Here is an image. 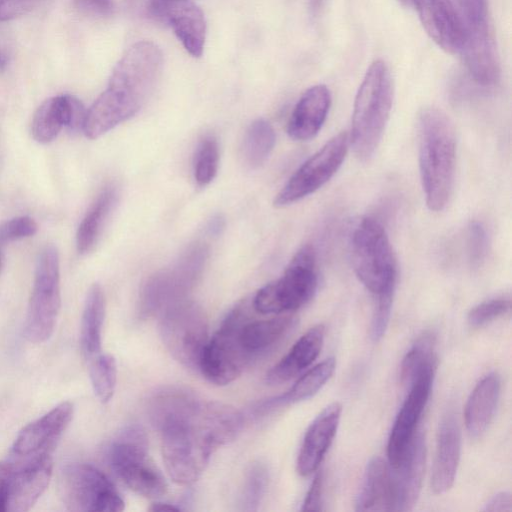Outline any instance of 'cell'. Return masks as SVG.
Returning <instances> with one entry per match:
<instances>
[{"mask_svg": "<svg viewBox=\"0 0 512 512\" xmlns=\"http://www.w3.org/2000/svg\"><path fill=\"white\" fill-rule=\"evenodd\" d=\"M163 55L149 41L133 44L116 64L106 90L86 111L83 133L97 139L133 117L152 94L160 77Z\"/></svg>", "mask_w": 512, "mask_h": 512, "instance_id": "cell-1", "label": "cell"}, {"mask_svg": "<svg viewBox=\"0 0 512 512\" xmlns=\"http://www.w3.org/2000/svg\"><path fill=\"white\" fill-rule=\"evenodd\" d=\"M457 141L453 123L435 107L418 116V161L425 202L429 210L442 211L453 192Z\"/></svg>", "mask_w": 512, "mask_h": 512, "instance_id": "cell-2", "label": "cell"}, {"mask_svg": "<svg viewBox=\"0 0 512 512\" xmlns=\"http://www.w3.org/2000/svg\"><path fill=\"white\" fill-rule=\"evenodd\" d=\"M393 103V82L390 70L382 60L367 69L357 91L349 136L356 158L369 162L383 137Z\"/></svg>", "mask_w": 512, "mask_h": 512, "instance_id": "cell-3", "label": "cell"}, {"mask_svg": "<svg viewBox=\"0 0 512 512\" xmlns=\"http://www.w3.org/2000/svg\"><path fill=\"white\" fill-rule=\"evenodd\" d=\"M462 29L460 53L469 75L478 85H495L501 74L499 54L487 0H455Z\"/></svg>", "mask_w": 512, "mask_h": 512, "instance_id": "cell-4", "label": "cell"}, {"mask_svg": "<svg viewBox=\"0 0 512 512\" xmlns=\"http://www.w3.org/2000/svg\"><path fill=\"white\" fill-rule=\"evenodd\" d=\"M350 252L354 272L374 296L395 290L397 261L388 234L372 217L362 218L350 236Z\"/></svg>", "mask_w": 512, "mask_h": 512, "instance_id": "cell-5", "label": "cell"}, {"mask_svg": "<svg viewBox=\"0 0 512 512\" xmlns=\"http://www.w3.org/2000/svg\"><path fill=\"white\" fill-rule=\"evenodd\" d=\"M110 466L117 477L135 493L159 498L167 492V482L148 454L145 431L138 425L125 427L108 450Z\"/></svg>", "mask_w": 512, "mask_h": 512, "instance_id": "cell-6", "label": "cell"}, {"mask_svg": "<svg viewBox=\"0 0 512 512\" xmlns=\"http://www.w3.org/2000/svg\"><path fill=\"white\" fill-rule=\"evenodd\" d=\"M317 287L315 251L305 245L295 253L280 278L257 291L252 305L262 315L292 312L308 303Z\"/></svg>", "mask_w": 512, "mask_h": 512, "instance_id": "cell-7", "label": "cell"}, {"mask_svg": "<svg viewBox=\"0 0 512 512\" xmlns=\"http://www.w3.org/2000/svg\"><path fill=\"white\" fill-rule=\"evenodd\" d=\"M193 413L186 419L169 423L158 430L167 474L182 486L198 480L216 450L191 421Z\"/></svg>", "mask_w": 512, "mask_h": 512, "instance_id": "cell-8", "label": "cell"}, {"mask_svg": "<svg viewBox=\"0 0 512 512\" xmlns=\"http://www.w3.org/2000/svg\"><path fill=\"white\" fill-rule=\"evenodd\" d=\"M207 254L205 244L194 243L173 267L151 275L141 288V315H160L169 306L186 299L203 270Z\"/></svg>", "mask_w": 512, "mask_h": 512, "instance_id": "cell-9", "label": "cell"}, {"mask_svg": "<svg viewBox=\"0 0 512 512\" xmlns=\"http://www.w3.org/2000/svg\"><path fill=\"white\" fill-rule=\"evenodd\" d=\"M159 316V331L166 349L184 367L199 370L209 340L207 317L202 308L186 298Z\"/></svg>", "mask_w": 512, "mask_h": 512, "instance_id": "cell-10", "label": "cell"}, {"mask_svg": "<svg viewBox=\"0 0 512 512\" xmlns=\"http://www.w3.org/2000/svg\"><path fill=\"white\" fill-rule=\"evenodd\" d=\"M61 306L60 262L55 246H45L38 255L29 301L25 335L33 343L52 335Z\"/></svg>", "mask_w": 512, "mask_h": 512, "instance_id": "cell-11", "label": "cell"}, {"mask_svg": "<svg viewBox=\"0 0 512 512\" xmlns=\"http://www.w3.org/2000/svg\"><path fill=\"white\" fill-rule=\"evenodd\" d=\"M250 302L244 299L237 303L204 348L199 371L216 385L233 382L252 362L238 339V327Z\"/></svg>", "mask_w": 512, "mask_h": 512, "instance_id": "cell-12", "label": "cell"}, {"mask_svg": "<svg viewBox=\"0 0 512 512\" xmlns=\"http://www.w3.org/2000/svg\"><path fill=\"white\" fill-rule=\"evenodd\" d=\"M59 493L70 511L120 512L124 501L104 473L92 465L73 463L62 470Z\"/></svg>", "mask_w": 512, "mask_h": 512, "instance_id": "cell-13", "label": "cell"}, {"mask_svg": "<svg viewBox=\"0 0 512 512\" xmlns=\"http://www.w3.org/2000/svg\"><path fill=\"white\" fill-rule=\"evenodd\" d=\"M348 147L346 132L333 136L293 173L276 195L274 206L291 205L324 186L341 167Z\"/></svg>", "mask_w": 512, "mask_h": 512, "instance_id": "cell-14", "label": "cell"}, {"mask_svg": "<svg viewBox=\"0 0 512 512\" xmlns=\"http://www.w3.org/2000/svg\"><path fill=\"white\" fill-rule=\"evenodd\" d=\"M145 11L155 20L170 25L193 57L202 55L206 22L202 10L192 0H145Z\"/></svg>", "mask_w": 512, "mask_h": 512, "instance_id": "cell-15", "label": "cell"}, {"mask_svg": "<svg viewBox=\"0 0 512 512\" xmlns=\"http://www.w3.org/2000/svg\"><path fill=\"white\" fill-rule=\"evenodd\" d=\"M434 368L420 373L410 384V391L395 419L388 445V464H399L417 432V425L429 399L434 378Z\"/></svg>", "mask_w": 512, "mask_h": 512, "instance_id": "cell-16", "label": "cell"}, {"mask_svg": "<svg viewBox=\"0 0 512 512\" xmlns=\"http://www.w3.org/2000/svg\"><path fill=\"white\" fill-rule=\"evenodd\" d=\"M73 415V405L66 401L47 414L24 427L12 447L17 460L51 454L56 441L68 426Z\"/></svg>", "mask_w": 512, "mask_h": 512, "instance_id": "cell-17", "label": "cell"}, {"mask_svg": "<svg viewBox=\"0 0 512 512\" xmlns=\"http://www.w3.org/2000/svg\"><path fill=\"white\" fill-rule=\"evenodd\" d=\"M86 110L79 99L64 94L46 99L34 113L31 134L41 144L53 141L63 128L71 132L83 129Z\"/></svg>", "mask_w": 512, "mask_h": 512, "instance_id": "cell-18", "label": "cell"}, {"mask_svg": "<svg viewBox=\"0 0 512 512\" xmlns=\"http://www.w3.org/2000/svg\"><path fill=\"white\" fill-rule=\"evenodd\" d=\"M426 460L425 437L416 432L399 464L390 465L393 511H408L415 505L421 491Z\"/></svg>", "mask_w": 512, "mask_h": 512, "instance_id": "cell-19", "label": "cell"}, {"mask_svg": "<svg viewBox=\"0 0 512 512\" xmlns=\"http://www.w3.org/2000/svg\"><path fill=\"white\" fill-rule=\"evenodd\" d=\"M52 468L51 454L17 460L13 463L7 511H28L46 489Z\"/></svg>", "mask_w": 512, "mask_h": 512, "instance_id": "cell-20", "label": "cell"}, {"mask_svg": "<svg viewBox=\"0 0 512 512\" xmlns=\"http://www.w3.org/2000/svg\"><path fill=\"white\" fill-rule=\"evenodd\" d=\"M417 11L428 36L445 52L458 53L462 29L451 0H409Z\"/></svg>", "mask_w": 512, "mask_h": 512, "instance_id": "cell-21", "label": "cell"}, {"mask_svg": "<svg viewBox=\"0 0 512 512\" xmlns=\"http://www.w3.org/2000/svg\"><path fill=\"white\" fill-rule=\"evenodd\" d=\"M342 407L334 402L325 407L308 427L297 457V472L308 476L320 466L340 422Z\"/></svg>", "mask_w": 512, "mask_h": 512, "instance_id": "cell-22", "label": "cell"}, {"mask_svg": "<svg viewBox=\"0 0 512 512\" xmlns=\"http://www.w3.org/2000/svg\"><path fill=\"white\" fill-rule=\"evenodd\" d=\"M461 453V432L455 414L447 412L437 431L431 487L435 494L447 492L454 483Z\"/></svg>", "mask_w": 512, "mask_h": 512, "instance_id": "cell-23", "label": "cell"}, {"mask_svg": "<svg viewBox=\"0 0 512 512\" xmlns=\"http://www.w3.org/2000/svg\"><path fill=\"white\" fill-rule=\"evenodd\" d=\"M252 302L244 314L239 327L238 339L251 361L270 351L295 324L290 315L269 319H252Z\"/></svg>", "mask_w": 512, "mask_h": 512, "instance_id": "cell-24", "label": "cell"}, {"mask_svg": "<svg viewBox=\"0 0 512 512\" xmlns=\"http://www.w3.org/2000/svg\"><path fill=\"white\" fill-rule=\"evenodd\" d=\"M331 105L329 89L318 84L307 89L290 116L287 133L293 140L306 141L321 130Z\"/></svg>", "mask_w": 512, "mask_h": 512, "instance_id": "cell-25", "label": "cell"}, {"mask_svg": "<svg viewBox=\"0 0 512 512\" xmlns=\"http://www.w3.org/2000/svg\"><path fill=\"white\" fill-rule=\"evenodd\" d=\"M324 335L325 328L321 324L304 333L288 353L267 372V383L271 385L281 384L309 367L322 349Z\"/></svg>", "mask_w": 512, "mask_h": 512, "instance_id": "cell-26", "label": "cell"}, {"mask_svg": "<svg viewBox=\"0 0 512 512\" xmlns=\"http://www.w3.org/2000/svg\"><path fill=\"white\" fill-rule=\"evenodd\" d=\"M500 388V377L490 373L471 392L465 405L464 421L472 438H479L490 425L499 401Z\"/></svg>", "mask_w": 512, "mask_h": 512, "instance_id": "cell-27", "label": "cell"}, {"mask_svg": "<svg viewBox=\"0 0 512 512\" xmlns=\"http://www.w3.org/2000/svg\"><path fill=\"white\" fill-rule=\"evenodd\" d=\"M355 509L357 511H393L390 466L382 458L374 457L367 463Z\"/></svg>", "mask_w": 512, "mask_h": 512, "instance_id": "cell-28", "label": "cell"}, {"mask_svg": "<svg viewBox=\"0 0 512 512\" xmlns=\"http://www.w3.org/2000/svg\"><path fill=\"white\" fill-rule=\"evenodd\" d=\"M105 297L101 286L93 284L87 293L80 325V346L88 362L101 354Z\"/></svg>", "mask_w": 512, "mask_h": 512, "instance_id": "cell-29", "label": "cell"}, {"mask_svg": "<svg viewBox=\"0 0 512 512\" xmlns=\"http://www.w3.org/2000/svg\"><path fill=\"white\" fill-rule=\"evenodd\" d=\"M335 365L333 357L325 359L304 373L285 393L262 402L256 407V413L265 414L280 406L313 397L330 379L335 370Z\"/></svg>", "mask_w": 512, "mask_h": 512, "instance_id": "cell-30", "label": "cell"}, {"mask_svg": "<svg viewBox=\"0 0 512 512\" xmlns=\"http://www.w3.org/2000/svg\"><path fill=\"white\" fill-rule=\"evenodd\" d=\"M117 196L115 186L105 187L86 212L76 233V247L80 254H87L94 249L116 204Z\"/></svg>", "mask_w": 512, "mask_h": 512, "instance_id": "cell-31", "label": "cell"}, {"mask_svg": "<svg viewBox=\"0 0 512 512\" xmlns=\"http://www.w3.org/2000/svg\"><path fill=\"white\" fill-rule=\"evenodd\" d=\"M275 131L265 119L254 120L247 128L241 145V158L250 168H258L268 159L275 145Z\"/></svg>", "mask_w": 512, "mask_h": 512, "instance_id": "cell-32", "label": "cell"}, {"mask_svg": "<svg viewBox=\"0 0 512 512\" xmlns=\"http://www.w3.org/2000/svg\"><path fill=\"white\" fill-rule=\"evenodd\" d=\"M435 339L429 333H423L405 355L401 364V380L404 384L411 382L423 371L435 369Z\"/></svg>", "mask_w": 512, "mask_h": 512, "instance_id": "cell-33", "label": "cell"}, {"mask_svg": "<svg viewBox=\"0 0 512 512\" xmlns=\"http://www.w3.org/2000/svg\"><path fill=\"white\" fill-rule=\"evenodd\" d=\"M87 363L93 391L100 402L107 403L112 398L116 386L115 359L109 354L101 353Z\"/></svg>", "mask_w": 512, "mask_h": 512, "instance_id": "cell-34", "label": "cell"}, {"mask_svg": "<svg viewBox=\"0 0 512 512\" xmlns=\"http://www.w3.org/2000/svg\"><path fill=\"white\" fill-rule=\"evenodd\" d=\"M219 165V146L214 135L203 136L194 156V178L199 186L208 185L216 176Z\"/></svg>", "mask_w": 512, "mask_h": 512, "instance_id": "cell-35", "label": "cell"}, {"mask_svg": "<svg viewBox=\"0 0 512 512\" xmlns=\"http://www.w3.org/2000/svg\"><path fill=\"white\" fill-rule=\"evenodd\" d=\"M268 483V471L264 464L254 463L248 469L240 496L241 509L257 511Z\"/></svg>", "mask_w": 512, "mask_h": 512, "instance_id": "cell-36", "label": "cell"}, {"mask_svg": "<svg viewBox=\"0 0 512 512\" xmlns=\"http://www.w3.org/2000/svg\"><path fill=\"white\" fill-rule=\"evenodd\" d=\"M510 310V296L494 297L473 307L468 313L467 321L471 327H479L509 313Z\"/></svg>", "mask_w": 512, "mask_h": 512, "instance_id": "cell-37", "label": "cell"}, {"mask_svg": "<svg viewBox=\"0 0 512 512\" xmlns=\"http://www.w3.org/2000/svg\"><path fill=\"white\" fill-rule=\"evenodd\" d=\"M466 243L469 263L472 267H479L486 260L490 244L488 232L481 222H470Z\"/></svg>", "mask_w": 512, "mask_h": 512, "instance_id": "cell-38", "label": "cell"}, {"mask_svg": "<svg viewBox=\"0 0 512 512\" xmlns=\"http://www.w3.org/2000/svg\"><path fill=\"white\" fill-rule=\"evenodd\" d=\"M395 290L382 292L375 297V306L370 326L373 341H379L388 327Z\"/></svg>", "mask_w": 512, "mask_h": 512, "instance_id": "cell-39", "label": "cell"}, {"mask_svg": "<svg viewBox=\"0 0 512 512\" xmlns=\"http://www.w3.org/2000/svg\"><path fill=\"white\" fill-rule=\"evenodd\" d=\"M38 231L36 221L29 216H18L0 224V245L33 236Z\"/></svg>", "mask_w": 512, "mask_h": 512, "instance_id": "cell-40", "label": "cell"}, {"mask_svg": "<svg viewBox=\"0 0 512 512\" xmlns=\"http://www.w3.org/2000/svg\"><path fill=\"white\" fill-rule=\"evenodd\" d=\"M45 0H0V22L29 13Z\"/></svg>", "mask_w": 512, "mask_h": 512, "instance_id": "cell-41", "label": "cell"}, {"mask_svg": "<svg viewBox=\"0 0 512 512\" xmlns=\"http://www.w3.org/2000/svg\"><path fill=\"white\" fill-rule=\"evenodd\" d=\"M73 6L81 14L97 18L109 17L115 9L113 0H73Z\"/></svg>", "mask_w": 512, "mask_h": 512, "instance_id": "cell-42", "label": "cell"}, {"mask_svg": "<svg viewBox=\"0 0 512 512\" xmlns=\"http://www.w3.org/2000/svg\"><path fill=\"white\" fill-rule=\"evenodd\" d=\"M323 474L318 472L303 501L302 511H320L322 509Z\"/></svg>", "mask_w": 512, "mask_h": 512, "instance_id": "cell-43", "label": "cell"}, {"mask_svg": "<svg viewBox=\"0 0 512 512\" xmlns=\"http://www.w3.org/2000/svg\"><path fill=\"white\" fill-rule=\"evenodd\" d=\"M12 473L13 463L0 461V512L7 511V501Z\"/></svg>", "mask_w": 512, "mask_h": 512, "instance_id": "cell-44", "label": "cell"}, {"mask_svg": "<svg viewBox=\"0 0 512 512\" xmlns=\"http://www.w3.org/2000/svg\"><path fill=\"white\" fill-rule=\"evenodd\" d=\"M512 509V498L509 492H498L493 495L484 505V511H511Z\"/></svg>", "mask_w": 512, "mask_h": 512, "instance_id": "cell-45", "label": "cell"}, {"mask_svg": "<svg viewBox=\"0 0 512 512\" xmlns=\"http://www.w3.org/2000/svg\"><path fill=\"white\" fill-rule=\"evenodd\" d=\"M181 508L169 503L156 502L151 505L149 511L157 512V511H180Z\"/></svg>", "mask_w": 512, "mask_h": 512, "instance_id": "cell-46", "label": "cell"}, {"mask_svg": "<svg viewBox=\"0 0 512 512\" xmlns=\"http://www.w3.org/2000/svg\"><path fill=\"white\" fill-rule=\"evenodd\" d=\"M223 228V220L219 217L213 218L210 221L208 230L211 234H218L220 230Z\"/></svg>", "mask_w": 512, "mask_h": 512, "instance_id": "cell-47", "label": "cell"}, {"mask_svg": "<svg viewBox=\"0 0 512 512\" xmlns=\"http://www.w3.org/2000/svg\"><path fill=\"white\" fill-rule=\"evenodd\" d=\"M7 62V56L2 51H0V72L6 68Z\"/></svg>", "mask_w": 512, "mask_h": 512, "instance_id": "cell-48", "label": "cell"}, {"mask_svg": "<svg viewBox=\"0 0 512 512\" xmlns=\"http://www.w3.org/2000/svg\"><path fill=\"white\" fill-rule=\"evenodd\" d=\"M400 3H402L403 5H409L410 4V1L409 0H398Z\"/></svg>", "mask_w": 512, "mask_h": 512, "instance_id": "cell-49", "label": "cell"}, {"mask_svg": "<svg viewBox=\"0 0 512 512\" xmlns=\"http://www.w3.org/2000/svg\"><path fill=\"white\" fill-rule=\"evenodd\" d=\"M0 266H1V256H0Z\"/></svg>", "mask_w": 512, "mask_h": 512, "instance_id": "cell-50", "label": "cell"}]
</instances>
